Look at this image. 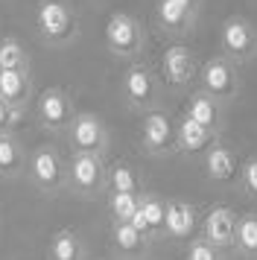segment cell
Instances as JSON below:
<instances>
[{"instance_id":"cell-1","label":"cell","mask_w":257,"mask_h":260,"mask_svg":"<svg viewBox=\"0 0 257 260\" xmlns=\"http://www.w3.org/2000/svg\"><path fill=\"white\" fill-rule=\"evenodd\" d=\"M35 26L47 47H68L79 32L76 12L68 0H41L35 9Z\"/></svg>"},{"instance_id":"cell-2","label":"cell","mask_w":257,"mask_h":260,"mask_svg":"<svg viewBox=\"0 0 257 260\" xmlns=\"http://www.w3.org/2000/svg\"><path fill=\"white\" fill-rule=\"evenodd\" d=\"M68 190L82 199H97L108 190V164L105 155L73 152L68 158Z\"/></svg>"},{"instance_id":"cell-3","label":"cell","mask_w":257,"mask_h":260,"mask_svg":"<svg viewBox=\"0 0 257 260\" xmlns=\"http://www.w3.org/2000/svg\"><path fill=\"white\" fill-rule=\"evenodd\" d=\"M26 176L41 190L44 196H56L61 190H68V161L61 158L56 146H38L26 158Z\"/></svg>"},{"instance_id":"cell-4","label":"cell","mask_w":257,"mask_h":260,"mask_svg":"<svg viewBox=\"0 0 257 260\" xmlns=\"http://www.w3.org/2000/svg\"><path fill=\"white\" fill-rule=\"evenodd\" d=\"M143 26L135 15L128 12H114L105 21V44L108 50L120 59H135L143 50Z\"/></svg>"},{"instance_id":"cell-5","label":"cell","mask_w":257,"mask_h":260,"mask_svg":"<svg viewBox=\"0 0 257 260\" xmlns=\"http://www.w3.org/2000/svg\"><path fill=\"white\" fill-rule=\"evenodd\" d=\"M68 143L70 152H91V155H105L108 152V129L100 120V114L91 111H76V117L68 126Z\"/></svg>"},{"instance_id":"cell-6","label":"cell","mask_w":257,"mask_h":260,"mask_svg":"<svg viewBox=\"0 0 257 260\" xmlns=\"http://www.w3.org/2000/svg\"><path fill=\"white\" fill-rule=\"evenodd\" d=\"M35 117L38 126L47 132H68L70 120L76 117V106H73V96L61 88V85H50L41 91L38 103H35Z\"/></svg>"},{"instance_id":"cell-7","label":"cell","mask_w":257,"mask_h":260,"mask_svg":"<svg viewBox=\"0 0 257 260\" xmlns=\"http://www.w3.org/2000/svg\"><path fill=\"white\" fill-rule=\"evenodd\" d=\"M120 91H123L126 106L135 108V111H152V108L158 106V96H161L158 79H155V73L146 64L126 68L123 79H120Z\"/></svg>"},{"instance_id":"cell-8","label":"cell","mask_w":257,"mask_h":260,"mask_svg":"<svg viewBox=\"0 0 257 260\" xmlns=\"http://www.w3.org/2000/svg\"><path fill=\"white\" fill-rule=\"evenodd\" d=\"M202 91L210 94L213 100H219L222 106L231 103L234 96L240 94V71L231 59L225 56H213L202 64Z\"/></svg>"},{"instance_id":"cell-9","label":"cell","mask_w":257,"mask_h":260,"mask_svg":"<svg viewBox=\"0 0 257 260\" xmlns=\"http://www.w3.org/2000/svg\"><path fill=\"white\" fill-rule=\"evenodd\" d=\"M219 44H222V56L231 59L234 64H245L257 56V32L254 26L248 24L245 18H228L219 29Z\"/></svg>"},{"instance_id":"cell-10","label":"cell","mask_w":257,"mask_h":260,"mask_svg":"<svg viewBox=\"0 0 257 260\" xmlns=\"http://www.w3.org/2000/svg\"><path fill=\"white\" fill-rule=\"evenodd\" d=\"M140 143L149 155L175 152V123L170 120V114H164L158 108L146 111L140 123Z\"/></svg>"},{"instance_id":"cell-11","label":"cell","mask_w":257,"mask_h":260,"mask_svg":"<svg viewBox=\"0 0 257 260\" xmlns=\"http://www.w3.org/2000/svg\"><path fill=\"white\" fill-rule=\"evenodd\" d=\"M234 237H237V213L225 205L210 208L205 222H202V240L225 251V248H234Z\"/></svg>"},{"instance_id":"cell-12","label":"cell","mask_w":257,"mask_h":260,"mask_svg":"<svg viewBox=\"0 0 257 260\" xmlns=\"http://www.w3.org/2000/svg\"><path fill=\"white\" fill-rule=\"evenodd\" d=\"M161 71H164L167 85H173V88H187V85L193 82V76H196V59H193V53H190L184 44H173V47L164 50Z\"/></svg>"},{"instance_id":"cell-13","label":"cell","mask_w":257,"mask_h":260,"mask_svg":"<svg viewBox=\"0 0 257 260\" xmlns=\"http://www.w3.org/2000/svg\"><path fill=\"white\" fill-rule=\"evenodd\" d=\"M205 176L210 181H219V184H228L240 176V161L237 155L225 146L222 141H213L210 149L205 152Z\"/></svg>"},{"instance_id":"cell-14","label":"cell","mask_w":257,"mask_h":260,"mask_svg":"<svg viewBox=\"0 0 257 260\" xmlns=\"http://www.w3.org/2000/svg\"><path fill=\"white\" fill-rule=\"evenodd\" d=\"M184 117L196 120L199 126H205L208 132L219 135V129H222V103L213 100L210 94H205V91H196V94H190V100H187Z\"/></svg>"},{"instance_id":"cell-15","label":"cell","mask_w":257,"mask_h":260,"mask_svg":"<svg viewBox=\"0 0 257 260\" xmlns=\"http://www.w3.org/2000/svg\"><path fill=\"white\" fill-rule=\"evenodd\" d=\"M213 141H216V135L208 132L205 126H199L196 120L181 117L175 123V149H178V152H184V155L208 152Z\"/></svg>"},{"instance_id":"cell-16","label":"cell","mask_w":257,"mask_h":260,"mask_svg":"<svg viewBox=\"0 0 257 260\" xmlns=\"http://www.w3.org/2000/svg\"><path fill=\"white\" fill-rule=\"evenodd\" d=\"M33 76L21 71H0V96L15 108H26L33 100Z\"/></svg>"},{"instance_id":"cell-17","label":"cell","mask_w":257,"mask_h":260,"mask_svg":"<svg viewBox=\"0 0 257 260\" xmlns=\"http://www.w3.org/2000/svg\"><path fill=\"white\" fill-rule=\"evenodd\" d=\"M26 149L18 141L15 132H3L0 135V178H15L26 170Z\"/></svg>"},{"instance_id":"cell-18","label":"cell","mask_w":257,"mask_h":260,"mask_svg":"<svg viewBox=\"0 0 257 260\" xmlns=\"http://www.w3.org/2000/svg\"><path fill=\"white\" fill-rule=\"evenodd\" d=\"M158 24L161 29L173 32V36H181V32H190L193 29V21H196V9H187L181 3H173V0H158Z\"/></svg>"},{"instance_id":"cell-19","label":"cell","mask_w":257,"mask_h":260,"mask_svg":"<svg viewBox=\"0 0 257 260\" xmlns=\"http://www.w3.org/2000/svg\"><path fill=\"white\" fill-rule=\"evenodd\" d=\"M196 231V208L190 202H167V234L184 240Z\"/></svg>"},{"instance_id":"cell-20","label":"cell","mask_w":257,"mask_h":260,"mask_svg":"<svg viewBox=\"0 0 257 260\" xmlns=\"http://www.w3.org/2000/svg\"><path fill=\"white\" fill-rule=\"evenodd\" d=\"M111 246L123 257H140L146 251V246H149V237H143L140 231H135L132 222H114L111 225Z\"/></svg>"},{"instance_id":"cell-21","label":"cell","mask_w":257,"mask_h":260,"mask_svg":"<svg viewBox=\"0 0 257 260\" xmlns=\"http://www.w3.org/2000/svg\"><path fill=\"white\" fill-rule=\"evenodd\" d=\"M47 260H85V243L73 228L56 231L47 248Z\"/></svg>"},{"instance_id":"cell-22","label":"cell","mask_w":257,"mask_h":260,"mask_svg":"<svg viewBox=\"0 0 257 260\" xmlns=\"http://www.w3.org/2000/svg\"><path fill=\"white\" fill-rule=\"evenodd\" d=\"M0 71H21L29 73V53L15 36L0 38Z\"/></svg>"},{"instance_id":"cell-23","label":"cell","mask_w":257,"mask_h":260,"mask_svg":"<svg viewBox=\"0 0 257 260\" xmlns=\"http://www.w3.org/2000/svg\"><path fill=\"white\" fill-rule=\"evenodd\" d=\"M140 211H143V219H146V228H149V240L167 234V202L152 196V193H143Z\"/></svg>"},{"instance_id":"cell-24","label":"cell","mask_w":257,"mask_h":260,"mask_svg":"<svg viewBox=\"0 0 257 260\" xmlns=\"http://www.w3.org/2000/svg\"><path fill=\"white\" fill-rule=\"evenodd\" d=\"M108 190L111 193H140V176L138 170L126 161H117L108 167Z\"/></svg>"},{"instance_id":"cell-25","label":"cell","mask_w":257,"mask_h":260,"mask_svg":"<svg viewBox=\"0 0 257 260\" xmlns=\"http://www.w3.org/2000/svg\"><path fill=\"white\" fill-rule=\"evenodd\" d=\"M234 248H237L243 257H257V216H240V219H237Z\"/></svg>"},{"instance_id":"cell-26","label":"cell","mask_w":257,"mask_h":260,"mask_svg":"<svg viewBox=\"0 0 257 260\" xmlns=\"http://www.w3.org/2000/svg\"><path fill=\"white\" fill-rule=\"evenodd\" d=\"M143 202V193H108L111 222H128Z\"/></svg>"},{"instance_id":"cell-27","label":"cell","mask_w":257,"mask_h":260,"mask_svg":"<svg viewBox=\"0 0 257 260\" xmlns=\"http://www.w3.org/2000/svg\"><path fill=\"white\" fill-rule=\"evenodd\" d=\"M21 123H23V111L9 106V103L0 96V132H15Z\"/></svg>"},{"instance_id":"cell-28","label":"cell","mask_w":257,"mask_h":260,"mask_svg":"<svg viewBox=\"0 0 257 260\" xmlns=\"http://www.w3.org/2000/svg\"><path fill=\"white\" fill-rule=\"evenodd\" d=\"M187 260H222V251L199 237V240H193V243L187 246Z\"/></svg>"},{"instance_id":"cell-29","label":"cell","mask_w":257,"mask_h":260,"mask_svg":"<svg viewBox=\"0 0 257 260\" xmlns=\"http://www.w3.org/2000/svg\"><path fill=\"white\" fill-rule=\"evenodd\" d=\"M240 184H243V190L251 199H257V158H248L240 167Z\"/></svg>"},{"instance_id":"cell-30","label":"cell","mask_w":257,"mask_h":260,"mask_svg":"<svg viewBox=\"0 0 257 260\" xmlns=\"http://www.w3.org/2000/svg\"><path fill=\"white\" fill-rule=\"evenodd\" d=\"M173 3H181V6H187V9H196L199 0H173Z\"/></svg>"},{"instance_id":"cell-31","label":"cell","mask_w":257,"mask_h":260,"mask_svg":"<svg viewBox=\"0 0 257 260\" xmlns=\"http://www.w3.org/2000/svg\"><path fill=\"white\" fill-rule=\"evenodd\" d=\"M0 135H3V132H0Z\"/></svg>"}]
</instances>
